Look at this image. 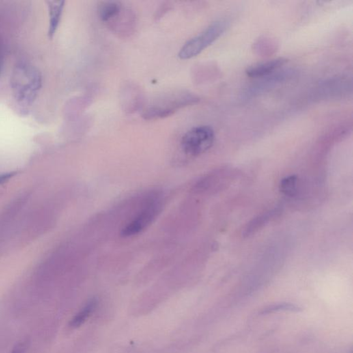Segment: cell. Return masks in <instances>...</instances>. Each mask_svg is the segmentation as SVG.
<instances>
[{
	"label": "cell",
	"instance_id": "obj_8",
	"mask_svg": "<svg viewBox=\"0 0 353 353\" xmlns=\"http://www.w3.org/2000/svg\"><path fill=\"white\" fill-rule=\"evenodd\" d=\"M123 6L120 2H101L98 6V16L101 21L111 23L122 10Z\"/></svg>",
	"mask_w": 353,
	"mask_h": 353
},
{
	"label": "cell",
	"instance_id": "obj_4",
	"mask_svg": "<svg viewBox=\"0 0 353 353\" xmlns=\"http://www.w3.org/2000/svg\"><path fill=\"white\" fill-rule=\"evenodd\" d=\"M163 103L149 106L143 113V117L148 120L165 118L174 114L178 109L199 102V98L190 93H182L167 99Z\"/></svg>",
	"mask_w": 353,
	"mask_h": 353
},
{
	"label": "cell",
	"instance_id": "obj_14",
	"mask_svg": "<svg viewBox=\"0 0 353 353\" xmlns=\"http://www.w3.org/2000/svg\"><path fill=\"white\" fill-rule=\"evenodd\" d=\"M3 60V59H2V50H1V44H0V73H1V69H2V61Z\"/></svg>",
	"mask_w": 353,
	"mask_h": 353
},
{
	"label": "cell",
	"instance_id": "obj_3",
	"mask_svg": "<svg viewBox=\"0 0 353 353\" xmlns=\"http://www.w3.org/2000/svg\"><path fill=\"white\" fill-rule=\"evenodd\" d=\"M214 141V129L208 126H199L194 127L184 134L181 145L186 154L198 156L208 151Z\"/></svg>",
	"mask_w": 353,
	"mask_h": 353
},
{
	"label": "cell",
	"instance_id": "obj_11",
	"mask_svg": "<svg viewBox=\"0 0 353 353\" xmlns=\"http://www.w3.org/2000/svg\"><path fill=\"white\" fill-rule=\"evenodd\" d=\"M298 177L295 175H290L282 179L279 184V189L285 195L293 197L298 192Z\"/></svg>",
	"mask_w": 353,
	"mask_h": 353
},
{
	"label": "cell",
	"instance_id": "obj_12",
	"mask_svg": "<svg viewBox=\"0 0 353 353\" xmlns=\"http://www.w3.org/2000/svg\"><path fill=\"white\" fill-rule=\"evenodd\" d=\"M29 342L27 340L20 341L16 345L11 353H26L29 348Z\"/></svg>",
	"mask_w": 353,
	"mask_h": 353
},
{
	"label": "cell",
	"instance_id": "obj_1",
	"mask_svg": "<svg viewBox=\"0 0 353 353\" xmlns=\"http://www.w3.org/2000/svg\"><path fill=\"white\" fill-rule=\"evenodd\" d=\"M42 84V76L34 66L20 63L15 67L11 76V89L15 99L22 106L33 104Z\"/></svg>",
	"mask_w": 353,
	"mask_h": 353
},
{
	"label": "cell",
	"instance_id": "obj_6",
	"mask_svg": "<svg viewBox=\"0 0 353 353\" xmlns=\"http://www.w3.org/2000/svg\"><path fill=\"white\" fill-rule=\"evenodd\" d=\"M287 62V58L278 57L264 62L255 63L248 67L246 70V74L252 78H264L276 72Z\"/></svg>",
	"mask_w": 353,
	"mask_h": 353
},
{
	"label": "cell",
	"instance_id": "obj_9",
	"mask_svg": "<svg viewBox=\"0 0 353 353\" xmlns=\"http://www.w3.org/2000/svg\"><path fill=\"white\" fill-rule=\"evenodd\" d=\"M277 214V210H272L257 217L246 226L245 230H244V235L246 236H250L253 233L257 232L259 229L266 225V223H268Z\"/></svg>",
	"mask_w": 353,
	"mask_h": 353
},
{
	"label": "cell",
	"instance_id": "obj_5",
	"mask_svg": "<svg viewBox=\"0 0 353 353\" xmlns=\"http://www.w3.org/2000/svg\"><path fill=\"white\" fill-rule=\"evenodd\" d=\"M159 209V205L155 203L149 205L124 228L121 235L124 237H130L141 232L156 218Z\"/></svg>",
	"mask_w": 353,
	"mask_h": 353
},
{
	"label": "cell",
	"instance_id": "obj_7",
	"mask_svg": "<svg viewBox=\"0 0 353 353\" xmlns=\"http://www.w3.org/2000/svg\"><path fill=\"white\" fill-rule=\"evenodd\" d=\"M46 4L48 9V16H49L48 35L50 38H52L59 27L63 8H64L65 2L47 1Z\"/></svg>",
	"mask_w": 353,
	"mask_h": 353
},
{
	"label": "cell",
	"instance_id": "obj_13",
	"mask_svg": "<svg viewBox=\"0 0 353 353\" xmlns=\"http://www.w3.org/2000/svg\"><path fill=\"white\" fill-rule=\"evenodd\" d=\"M15 175V173H7V174H4L0 175V184L2 183L6 182V181L8 180L11 177H12Z\"/></svg>",
	"mask_w": 353,
	"mask_h": 353
},
{
	"label": "cell",
	"instance_id": "obj_10",
	"mask_svg": "<svg viewBox=\"0 0 353 353\" xmlns=\"http://www.w3.org/2000/svg\"><path fill=\"white\" fill-rule=\"evenodd\" d=\"M97 305V300L95 299H92V300H90L88 302L87 305L82 309V311L79 312L76 316L74 317L72 319V322H70V326L73 328H78L81 326L85 322L91 314L95 311V307Z\"/></svg>",
	"mask_w": 353,
	"mask_h": 353
},
{
	"label": "cell",
	"instance_id": "obj_2",
	"mask_svg": "<svg viewBox=\"0 0 353 353\" xmlns=\"http://www.w3.org/2000/svg\"><path fill=\"white\" fill-rule=\"evenodd\" d=\"M228 28L229 22L227 20L214 22L197 36L188 41L179 50L178 57L182 59H188L199 55L218 40Z\"/></svg>",
	"mask_w": 353,
	"mask_h": 353
}]
</instances>
